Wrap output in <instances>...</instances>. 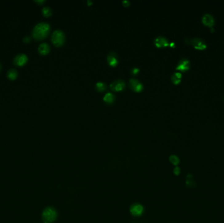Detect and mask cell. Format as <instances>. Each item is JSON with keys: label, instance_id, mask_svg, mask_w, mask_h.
Returning a JSON list of instances; mask_svg holds the SVG:
<instances>
[{"label": "cell", "instance_id": "1", "mask_svg": "<svg viewBox=\"0 0 224 223\" xmlns=\"http://www.w3.org/2000/svg\"><path fill=\"white\" fill-rule=\"evenodd\" d=\"M50 30V26L47 23L41 22L38 24L33 29V36L37 39L45 38L48 35Z\"/></svg>", "mask_w": 224, "mask_h": 223}, {"label": "cell", "instance_id": "2", "mask_svg": "<svg viewBox=\"0 0 224 223\" xmlns=\"http://www.w3.org/2000/svg\"><path fill=\"white\" fill-rule=\"evenodd\" d=\"M57 213L52 207H47L42 213V219L45 223H53L57 219Z\"/></svg>", "mask_w": 224, "mask_h": 223}, {"label": "cell", "instance_id": "3", "mask_svg": "<svg viewBox=\"0 0 224 223\" xmlns=\"http://www.w3.org/2000/svg\"><path fill=\"white\" fill-rule=\"evenodd\" d=\"M51 39L56 46H60L64 42L65 35L62 30H55L52 35Z\"/></svg>", "mask_w": 224, "mask_h": 223}, {"label": "cell", "instance_id": "4", "mask_svg": "<svg viewBox=\"0 0 224 223\" xmlns=\"http://www.w3.org/2000/svg\"><path fill=\"white\" fill-rule=\"evenodd\" d=\"M125 87V83L123 80L118 79L114 80L113 83L110 84V88L114 91H120L123 90Z\"/></svg>", "mask_w": 224, "mask_h": 223}, {"label": "cell", "instance_id": "5", "mask_svg": "<svg viewBox=\"0 0 224 223\" xmlns=\"http://www.w3.org/2000/svg\"><path fill=\"white\" fill-rule=\"evenodd\" d=\"M129 87L136 92H140L143 89V85L139 80L135 79H131L129 80Z\"/></svg>", "mask_w": 224, "mask_h": 223}, {"label": "cell", "instance_id": "6", "mask_svg": "<svg viewBox=\"0 0 224 223\" xmlns=\"http://www.w3.org/2000/svg\"><path fill=\"white\" fill-rule=\"evenodd\" d=\"M130 211L132 215H134L135 217H138L142 214V213H143V211H144V207L140 204H135L131 206Z\"/></svg>", "mask_w": 224, "mask_h": 223}, {"label": "cell", "instance_id": "7", "mask_svg": "<svg viewBox=\"0 0 224 223\" xmlns=\"http://www.w3.org/2000/svg\"><path fill=\"white\" fill-rule=\"evenodd\" d=\"M28 61V57L26 54H19L16 57L14 58V64L18 65V66H22L26 63Z\"/></svg>", "mask_w": 224, "mask_h": 223}, {"label": "cell", "instance_id": "8", "mask_svg": "<svg viewBox=\"0 0 224 223\" xmlns=\"http://www.w3.org/2000/svg\"><path fill=\"white\" fill-rule=\"evenodd\" d=\"M154 42L157 47H165L170 45L169 43V41L163 36H159L156 37Z\"/></svg>", "mask_w": 224, "mask_h": 223}, {"label": "cell", "instance_id": "9", "mask_svg": "<svg viewBox=\"0 0 224 223\" xmlns=\"http://www.w3.org/2000/svg\"><path fill=\"white\" fill-rule=\"evenodd\" d=\"M107 60H108V62L110 65L114 67L118 64V55H117V54L115 52L111 51L108 54V57H107Z\"/></svg>", "mask_w": 224, "mask_h": 223}, {"label": "cell", "instance_id": "10", "mask_svg": "<svg viewBox=\"0 0 224 223\" xmlns=\"http://www.w3.org/2000/svg\"><path fill=\"white\" fill-rule=\"evenodd\" d=\"M202 22L206 26H212L214 24V18L210 14H205L203 15Z\"/></svg>", "mask_w": 224, "mask_h": 223}, {"label": "cell", "instance_id": "11", "mask_svg": "<svg viewBox=\"0 0 224 223\" xmlns=\"http://www.w3.org/2000/svg\"><path fill=\"white\" fill-rule=\"evenodd\" d=\"M189 68H190V62L185 59L181 60L179 62L178 66L176 67L177 70H180L182 71V72H185V71L189 69Z\"/></svg>", "mask_w": 224, "mask_h": 223}, {"label": "cell", "instance_id": "12", "mask_svg": "<svg viewBox=\"0 0 224 223\" xmlns=\"http://www.w3.org/2000/svg\"><path fill=\"white\" fill-rule=\"evenodd\" d=\"M38 50H39V52L40 53V54H47L49 52L50 47H49V45L47 43H43L39 46Z\"/></svg>", "mask_w": 224, "mask_h": 223}, {"label": "cell", "instance_id": "13", "mask_svg": "<svg viewBox=\"0 0 224 223\" xmlns=\"http://www.w3.org/2000/svg\"><path fill=\"white\" fill-rule=\"evenodd\" d=\"M193 45H194L195 47V48L198 49H204L206 48V45L204 43V41H202V40L199 39H193Z\"/></svg>", "mask_w": 224, "mask_h": 223}, {"label": "cell", "instance_id": "14", "mask_svg": "<svg viewBox=\"0 0 224 223\" xmlns=\"http://www.w3.org/2000/svg\"><path fill=\"white\" fill-rule=\"evenodd\" d=\"M104 100L105 102L108 104L113 103L115 100V96L110 92L107 93L104 97Z\"/></svg>", "mask_w": 224, "mask_h": 223}, {"label": "cell", "instance_id": "15", "mask_svg": "<svg viewBox=\"0 0 224 223\" xmlns=\"http://www.w3.org/2000/svg\"><path fill=\"white\" fill-rule=\"evenodd\" d=\"M181 78L182 74L180 73H174L171 77L172 81L176 84H179V83L181 81Z\"/></svg>", "mask_w": 224, "mask_h": 223}, {"label": "cell", "instance_id": "16", "mask_svg": "<svg viewBox=\"0 0 224 223\" xmlns=\"http://www.w3.org/2000/svg\"><path fill=\"white\" fill-rule=\"evenodd\" d=\"M17 75H18V73H17V70H16V69H9V70L8 71V72H7V76H8V77H9L10 79H12V80L16 79V78H17Z\"/></svg>", "mask_w": 224, "mask_h": 223}, {"label": "cell", "instance_id": "17", "mask_svg": "<svg viewBox=\"0 0 224 223\" xmlns=\"http://www.w3.org/2000/svg\"><path fill=\"white\" fill-rule=\"evenodd\" d=\"M96 88L99 92H103L106 89V84L103 82H98L96 84Z\"/></svg>", "mask_w": 224, "mask_h": 223}, {"label": "cell", "instance_id": "18", "mask_svg": "<svg viewBox=\"0 0 224 223\" xmlns=\"http://www.w3.org/2000/svg\"><path fill=\"white\" fill-rule=\"evenodd\" d=\"M169 160L172 164L174 166H177L178 164L180 163V160L179 158L176 155H171L169 158Z\"/></svg>", "mask_w": 224, "mask_h": 223}, {"label": "cell", "instance_id": "19", "mask_svg": "<svg viewBox=\"0 0 224 223\" xmlns=\"http://www.w3.org/2000/svg\"><path fill=\"white\" fill-rule=\"evenodd\" d=\"M42 12L45 17H49L52 14V9L49 7H44L42 9Z\"/></svg>", "mask_w": 224, "mask_h": 223}, {"label": "cell", "instance_id": "20", "mask_svg": "<svg viewBox=\"0 0 224 223\" xmlns=\"http://www.w3.org/2000/svg\"><path fill=\"white\" fill-rule=\"evenodd\" d=\"M174 174L176 175H179V174H180V169L178 167H176L174 169Z\"/></svg>", "mask_w": 224, "mask_h": 223}, {"label": "cell", "instance_id": "21", "mask_svg": "<svg viewBox=\"0 0 224 223\" xmlns=\"http://www.w3.org/2000/svg\"><path fill=\"white\" fill-rule=\"evenodd\" d=\"M139 72V69L138 68H132V74H136V73H138Z\"/></svg>", "mask_w": 224, "mask_h": 223}, {"label": "cell", "instance_id": "22", "mask_svg": "<svg viewBox=\"0 0 224 223\" xmlns=\"http://www.w3.org/2000/svg\"><path fill=\"white\" fill-rule=\"evenodd\" d=\"M123 4L125 6H129L130 5V2L128 1V0H125V1L123 2Z\"/></svg>", "mask_w": 224, "mask_h": 223}, {"label": "cell", "instance_id": "23", "mask_svg": "<svg viewBox=\"0 0 224 223\" xmlns=\"http://www.w3.org/2000/svg\"><path fill=\"white\" fill-rule=\"evenodd\" d=\"M30 41V37L29 36H26V37H24V42L28 43V42Z\"/></svg>", "mask_w": 224, "mask_h": 223}, {"label": "cell", "instance_id": "24", "mask_svg": "<svg viewBox=\"0 0 224 223\" xmlns=\"http://www.w3.org/2000/svg\"><path fill=\"white\" fill-rule=\"evenodd\" d=\"M45 1H44V0H42V1H41V0H39V1H38V0H35V2H37V3H43Z\"/></svg>", "mask_w": 224, "mask_h": 223}, {"label": "cell", "instance_id": "25", "mask_svg": "<svg viewBox=\"0 0 224 223\" xmlns=\"http://www.w3.org/2000/svg\"><path fill=\"white\" fill-rule=\"evenodd\" d=\"M87 2H88V3H89V6H90V5L93 3V2H92V1H90V0H89V1H88Z\"/></svg>", "mask_w": 224, "mask_h": 223}, {"label": "cell", "instance_id": "26", "mask_svg": "<svg viewBox=\"0 0 224 223\" xmlns=\"http://www.w3.org/2000/svg\"><path fill=\"white\" fill-rule=\"evenodd\" d=\"M1 68H2V65H1V64H0V69H1Z\"/></svg>", "mask_w": 224, "mask_h": 223}]
</instances>
